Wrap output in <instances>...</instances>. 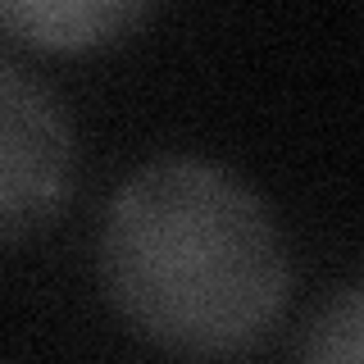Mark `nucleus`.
Listing matches in <instances>:
<instances>
[{"mask_svg": "<svg viewBox=\"0 0 364 364\" xmlns=\"http://www.w3.org/2000/svg\"><path fill=\"white\" fill-rule=\"evenodd\" d=\"M77 187V136L55 91L0 60V242L46 232Z\"/></svg>", "mask_w": 364, "mask_h": 364, "instance_id": "nucleus-2", "label": "nucleus"}, {"mask_svg": "<svg viewBox=\"0 0 364 364\" xmlns=\"http://www.w3.org/2000/svg\"><path fill=\"white\" fill-rule=\"evenodd\" d=\"M155 9V0H0V32L41 50L114 46Z\"/></svg>", "mask_w": 364, "mask_h": 364, "instance_id": "nucleus-3", "label": "nucleus"}, {"mask_svg": "<svg viewBox=\"0 0 364 364\" xmlns=\"http://www.w3.org/2000/svg\"><path fill=\"white\" fill-rule=\"evenodd\" d=\"M100 282L136 337L173 355H246L278 328L291 259L269 205L210 159H151L100 223Z\"/></svg>", "mask_w": 364, "mask_h": 364, "instance_id": "nucleus-1", "label": "nucleus"}, {"mask_svg": "<svg viewBox=\"0 0 364 364\" xmlns=\"http://www.w3.org/2000/svg\"><path fill=\"white\" fill-rule=\"evenodd\" d=\"M305 360L314 364H360L364 355V305L360 287H341L333 301L318 305V314L305 328Z\"/></svg>", "mask_w": 364, "mask_h": 364, "instance_id": "nucleus-4", "label": "nucleus"}]
</instances>
